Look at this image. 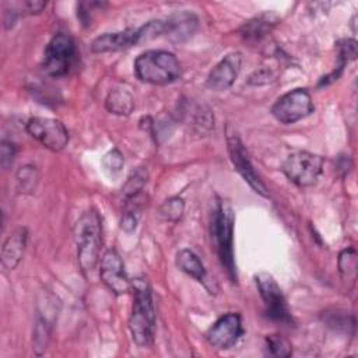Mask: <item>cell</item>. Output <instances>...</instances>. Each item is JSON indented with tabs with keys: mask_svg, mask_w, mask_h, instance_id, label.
<instances>
[{
	"mask_svg": "<svg viewBox=\"0 0 358 358\" xmlns=\"http://www.w3.org/2000/svg\"><path fill=\"white\" fill-rule=\"evenodd\" d=\"M234 211L232 207L217 199L211 220H210V236L211 245L231 281H236V266L234 259Z\"/></svg>",
	"mask_w": 358,
	"mask_h": 358,
	"instance_id": "6da1fadb",
	"label": "cell"
},
{
	"mask_svg": "<svg viewBox=\"0 0 358 358\" xmlns=\"http://www.w3.org/2000/svg\"><path fill=\"white\" fill-rule=\"evenodd\" d=\"M133 306L129 317V330L138 347H148L155 334V310L151 288L145 277H137L131 282Z\"/></svg>",
	"mask_w": 358,
	"mask_h": 358,
	"instance_id": "7a4b0ae2",
	"label": "cell"
},
{
	"mask_svg": "<svg viewBox=\"0 0 358 358\" xmlns=\"http://www.w3.org/2000/svg\"><path fill=\"white\" fill-rule=\"evenodd\" d=\"M74 239L78 266L84 274H88L99 262V249L102 242L101 217L95 208L85 211L78 218L74 227Z\"/></svg>",
	"mask_w": 358,
	"mask_h": 358,
	"instance_id": "3957f363",
	"label": "cell"
},
{
	"mask_svg": "<svg viewBox=\"0 0 358 358\" xmlns=\"http://www.w3.org/2000/svg\"><path fill=\"white\" fill-rule=\"evenodd\" d=\"M134 71L143 83L166 85L180 77V63L168 50H147L136 59Z\"/></svg>",
	"mask_w": 358,
	"mask_h": 358,
	"instance_id": "277c9868",
	"label": "cell"
},
{
	"mask_svg": "<svg viewBox=\"0 0 358 358\" xmlns=\"http://www.w3.org/2000/svg\"><path fill=\"white\" fill-rule=\"evenodd\" d=\"M76 43L67 34H56L45 48L42 59V70L45 74L59 78L66 76L74 62Z\"/></svg>",
	"mask_w": 358,
	"mask_h": 358,
	"instance_id": "5b68a950",
	"label": "cell"
},
{
	"mask_svg": "<svg viewBox=\"0 0 358 358\" xmlns=\"http://www.w3.org/2000/svg\"><path fill=\"white\" fill-rule=\"evenodd\" d=\"M323 171V158L308 151H295L289 154L284 164V175L299 187L313 186Z\"/></svg>",
	"mask_w": 358,
	"mask_h": 358,
	"instance_id": "8992f818",
	"label": "cell"
},
{
	"mask_svg": "<svg viewBox=\"0 0 358 358\" xmlns=\"http://www.w3.org/2000/svg\"><path fill=\"white\" fill-rule=\"evenodd\" d=\"M255 282L264 303L267 317L282 324H291L292 316L280 285L270 273H259L255 275Z\"/></svg>",
	"mask_w": 358,
	"mask_h": 358,
	"instance_id": "52a82bcc",
	"label": "cell"
},
{
	"mask_svg": "<svg viewBox=\"0 0 358 358\" xmlns=\"http://www.w3.org/2000/svg\"><path fill=\"white\" fill-rule=\"evenodd\" d=\"M315 106L310 94L303 88H295L280 96L271 108L273 116L284 123H295L313 112Z\"/></svg>",
	"mask_w": 358,
	"mask_h": 358,
	"instance_id": "ba28073f",
	"label": "cell"
},
{
	"mask_svg": "<svg viewBox=\"0 0 358 358\" xmlns=\"http://www.w3.org/2000/svg\"><path fill=\"white\" fill-rule=\"evenodd\" d=\"M27 131L50 151H62L69 143V131L57 119L32 117L27 123Z\"/></svg>",
	"mask_w": 358,
	"mask_h": 358,
	"instance_id": "9c48e42d",
	"label": "cell"
},
{
	"mask_svg": "<svg viewBox=\"0 0 358 358\" xmlns=\"http://www.w3.org/2000/svg\"><path fill=\"white\" fill-rule=\"evenodd\" d=\"M227 144H228V154L229 159L234 165V168L238 171V173L243 178V180L260 196L267 197L268 190L264 182L260 179L257 172L255 171L249 155L241 141V138L236 134H229L227 137Z\"/></svg>",
	"mask_w": 358,
	"mask_h": 358,
	"instance_id": "30bf717a",
	"label": "cell"
},
{
	"mask_svg": "<svg viewBox=\"0 0 358 358\" xmlns=\"http://www.w3.org/2000/svg\"><path fill=\"white\" fill-rule=\"evenodd\" d=\"M99 277L108 289L116 295L131 291V281L127 278L122 257L115 249L106 250L102 256Z\"/></svg>",
	"mask_w": 358,
	"mask_h": 358,
	"instance_id": "8fae6325",
	"label": "cell"
},
{
	"mask_svg": "<svg viewBox=\"0 0 358 358\" xmlns=\"http://www.w3.org/2000/svg\"><path fill=\"white\" fill-rule=\"evenodd\" d=\"M243 334L242 320L238 313H227L221 316L206 333L210 345L217 350H228L234 347Z\"/></svg>",
	"mask_w": 358,
	"mask_h": 358,
	"instance_id": "7c38bea8",
	"label": "cell"
},
{
	"mask_svg": "<svg viewBox=\"0 0 358 358\" xmlns=\"http://www.w3.org/2000/svg\"><path fill=\"white\" fill-rule=\"evenodd\" d=\"M242 66V55L232 52L224 56L208 73L206 85L213 91H225L232 87L239 76Z\"/></svg>",
	"mask_w": 358,
	"mask_h": 358,
	"instance_id": "4fadbf2b",
	"label": "cell"
},
{
	"mask_svg": "<svg viewBox=\"0 0 358 358\" xmlns=\"http://www.w3.org/2000/svg\"><path fill=\"white\" fill-rule=\"evenodd\" d=\"M143 42L141 28H127L116 32H106L103 35L96 36L91 42V50L94 53H106V52H117L122 49H127L133 45Z\"/></svg>",
	"mask_w": 358,
	"mask_h": 358,
	"instance_id": "5bb4252c",
	"label": "cell"
},
{
	"mask_svg": "<svg viewBox=\"0 0 358 358\" xmlns=\"http://www.w3.org/2000/svg\"><path fill=\"white\" fill-rule=\"evenodd\" d=\"M199 27V18L190 11H178L165 20L164 34L175 43L186 42Z\"/></svg>",
	"mask_w": 358,
	"mask_h": 358,
	"instance_id": "9a60e30c",
	"label": "cell"
},
{
	"mask_svg": "<svg viewBox=\"0 0 358 358\" xmlns=\"http://www.w3.org/2000/svg\"><path fill=\"white\" fill-rule=\"evenodd\" d=\"M27 228H15L4 241L1 246V264L7 270H14L21 262L27 245Z\"/></svg>",
	"mask_w": 358,
	"mask_h": 358,
	"instance_id": "2e32d148",
	"label": "cell"
},
{
	"mask_svg": "<svg viewBox=\"0 0 358 358\" xmlns=\"http://www.w3.org/2000/svg\"><path fill=\"white\" fill-rule=\"evenodd\" d=\"M357 57V42L355 39H343L337 43V66L336 69L324 76L320 81H319V87H324V85H329L331 84L333 81L338 80V77L343 74L344 71V67Z\"/></svg>",
	"mask_w": 358,
	"mask_h": 358,
	"instance_id": "e0dca14e",
	"label": "cell"
},
{
	"mask_svg": "<svg viewBox=\"0 0 358 358\" xmlns=\"http://www.w3.org/2000/svg\"><path fill=\"white\" fill-rule=\"evenodd\" d=\"M275 22L277 18L273 14H262L245 22L241 28V35L248 42H259L271 31Z\"/></svg>",
	"mask_w": 358,
	"mask_h": 358,
	"instance_id": "ac0fdd59",
	"label": "cell"
},
{
	"mask_svg": "<svg viewBox=\"0 0 358 358\" xmlns=\"http://www.w3.org/2000/svg\"><path fill=\"white\" fill-rule=\"evenodd\" d=\"M105 108L113 115L127 116L134 108L133 95L124 88H113L105 99Z\"/></svg>",
	"mask_w": 358,
	"mask_h": 358,
	"instance_id": "d6986e66",
	"label": "cell"
},
{
	"mask_svg": "<svg viewBox=\"0 0 358 358\" xmlns=\"http://www.w3.org/2000/svg\"><path fill=\"white\" fill-rule=\"evenodd\" d=\"M175 263L179 267V270H182L187 275L193 277L194 280H197L200 282L206 280V268L194 252H192L189 249L179 250L176 255Z\"/></svg>",
	"mask_w": 358,
	"mask_h": 358,
	"instance_id": "ffe728a7",
	"label": "cell"
},
{
	"mask_svg": "<svg viewBox=\"0 0 358 358\" xmlns=\"http://www.w3.org/2000/svg\"><path fill=\"white\" fill-rule=\"evenodd\" d=\"M50 302L45 303V310L48 312ZM55 316L56 312L53 313H46L45 316H39L34 329V351L35 354L41 355L49 344V338H50V330H52V324L55 322Z\"/></svg>",
	"mask_w": 358,
	"mask_h": 358,
	"instance_id": "44dd1931",
	"label": "cell"
},
{
	"mask_svg": "<svg viewBox=\"0 0 358 358\" xmlns=\"http://www.w3.org/2000/svg\"><path fill=\"white\" fill-rule=\"evenodd\" d=\"M357 252L354 248H347L338 255V270L347 288H351L357 278Z\"/></svg>",
	"mask_w": 358,
	"mask_h": 358,
	"instance_id": "7402d4cb",
	"label": "cell"
},
{
	"mask_svg": "<svg viewBox=\"0 0 358 358\" xmlns=\"http://www.w3.org/2000/svg\"><path fill=\"white\" fill-rule=\"evenodd\" d=\"M17 190L21 194H32L36 190L39 182V173L36 166L34 165H24L17 171L15 175Z\"/></svg>",
	"mask_w": 358,
	"mask_h": 358,
	"instance_id": "603a6c76",
	"label": "cell"
},
{
	"mask_svg": "<svg viewBox=\"0 0 358 358\" xmlns=\"http://www.w3.org/2000/svg\"><path fill=\"white\" fill-rule=\"evenodd\" d=\"M147 179H148V172L144 166H138L134 171H131V173L129 175V178L122 189L124 200H129V199L140 194L143 187L147 183Z\"/></svg>",
	"mask_w": 358,
	"mask_h": 358,
	"instance_id": "cb8c5ba5",
	"label": "cell"
},
{
	"mask_svg": "<svg viewBox=\"0 0 358 358\" xmlns=\"http://www.w3.org/2000/svg\"><path fill=\"white\" fill-rule=\"evenodd\" d=\"M185 213V201L182 197H169L166 199L157 210V215L162 221L176 222L182 218Z\"/></svg>",
	"mask_w": 358,
	"mask_h": 358,
	"instance_id": "d4e9b609",
	"label": "cell"
},
{
	"mask_svg": "<svg viewBox=\"0 0 358 358\" xmlns=\"http://www.w3.org/2000/svg\"><path fill=\"white\" fill-rule=\"evenodd\" d=\"M266 344L271 355L274 357H289L292 354L291 344L287 338L280 334H270L266 337Z\"/></svg>",
	"mask_w": 358,
	"mask_h": 358,
	"instance_id": "484cf974",
	"label": "cell"
},
{
	"mask_svg": "<svg viewBox=\"0 0 358 358\" xmlns=\"http://www.w3.org/2000/svg\"><path fill=\"white\" fill-rule=\"evenodd\" d=\"M123 164H124V158H123L122 152L116 148H113L108 154H105V157L102 159L103 168L109 172H119L123 168Z\"/></svg>",
	"mask_w": 358,
	"mask_h": 358,
	"instance_id": "4316f807",
	"label": "cell"
},
{
	"mask_svg": "<svg viewBox=\"0 0 358 358\" xmlns=\"http://www.w3.org/2000/svg\"><path fill=\"white\" fill-rule=\"evenodd\" d=\"M14 157H15V147L10 140L3 138L0 143V164L3 169H8L13 162H14Z\"/></svg>",
	"mask_w": 358,
	"mask_h": 358,
	"instance_id": "83f0119b",
	"label": "cell"
},
{
	"mask_svg": "<svg viewBox=\"0 0 358 358\" xmlns=\"http://www.w3.org/2000/svg\"><path fill=\"white\" fill-rule=\"evenodd\" d=\"M25 8L28 10V13L31 14H38L41 13L45 7H46V1H38V0H29L24 3Z\"/></svg>",
	"mask_w": 358,
	"mask_h": 358,
	"instance_id": "f1b7e54d",
	"label": "cell"
},
{
	"mask_svg": "<svg viewBox=\"0 0 358 358\" xmlns=\"http://www.w3.org/2000/svg\"><path fill=\"white\" fill-rule=\"evenodd\" d=\"M15 21H17L15 13L14 11H6V14H4V27L8 29L15 24Z\"/></svg>",
	"mask_w": 358,
	"mask_h": 358,
	"instance_id": "f546056e",
	"label": "cell"
}]
</instances>
